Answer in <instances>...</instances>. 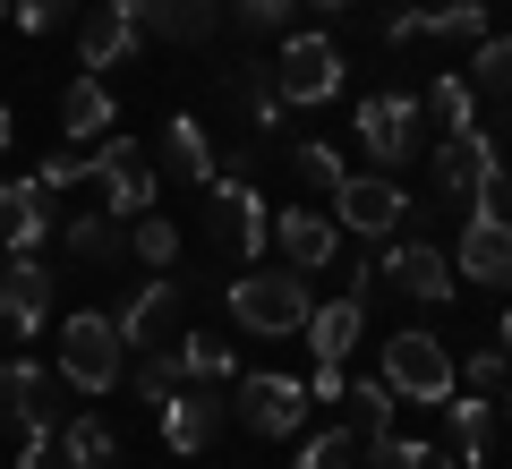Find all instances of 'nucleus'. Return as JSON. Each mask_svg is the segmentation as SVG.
Segmentation results:
<instances>
[{
  "instance_id": "obj_3",
  "label": "nucleus",
  "mask_w": 512,
  "mask_h": 469,
  "mask_svg": "<svg viewBox=\"0 0 512 469\" xmlns=\"http://www.w3.org/2000/svg\"><path fill=\"white\" fill-rule=\"evenodd\" d=\"M60 376H69L86 401H103L111 384L128 376V342H120V325H111L103 307H77L69 325H60Z\"/></svg>"
},
{
  "instance_id": "obj_43",
  "label": "nucleus",
  "mask_w": 512,
  "mask_h": 469,
  "mask_svg": "<svg viewBox=\"0 0 512 469\" xmlns=\"http://www.w3.org/2000/svg\"><path fill=\"white\" fill-rule=\"evenodd\" d=\"M342 393H350L342 367H316V376H308V401H333V410H342Z\"/></svg>"
},
{
  "instance_id": "obj_27",
  "label": "nucleus",
  "mask_w": 512,
  "mask_h": 469,
  "mask_svg": "<svg viewBox=\"0 0 512 469\" xmlns=\"http://www.w3.org/2000/svg\"><path fill=\"white\" fill-rule=\"evenodd\" d=\"M231 94L239 111H248V128L265 137V128H282V86H274V60H239L231 69Z\"/></svg>"
},
{
  "instance_id": "obj_33",
  "label": "nucleus",
  "mask_w": 512,
  "mask_h": 469,
  "mask_svg": "<svg viewBox=\"0 0 512 469\" xmlns=\"http://www.w3.org/2000/svg\"><path fill=\"white\" fill-rule=\"evenodd\" d=\"M291 171H299V180H308L316 188V197H342V180H350V163H342V154H333V145L325 137H308V145H291Z\"/></svg>"
},
{
  "instance_id": "obj_9",
  "label": "nucleus",
  "mask_w": 512,
  "mask_h": 469,
  "mask_svg": "<svg viewBox=\"0 0 512 469\" xmlns=\"http://www.w3.org/2000/svg\"><path fill=\"white\" fill-rule=\"evenodd\" d=\"M333 222H342V231H359V239H393V231H410V197H402V180H393V171H367V180H342Z\"/></svg>"
},
{
  "instance_id": "obj_34",
  "label": "nucleus",
  "mask_w": 512,
  "mask_h": 469,
  "mask_svg": "<svg viewBox=\"0 0 512 469\" xmlns=\"http://www.w3.org/2000/svg\"><path fill=\"white\" fill-rule=\"evenodd\" d=\"M359 452H367L359 427H325V435H308V444H299V469H359Z\"/></svg>"
},
{
  "instance_id": "obj_20",
  "label": "nucleus",
  "mask_w": 512,
  "mask_h": 469,
  "mask_svg": "<svg viewBox=\"0 0 512 469\" xmlns=\"http://www.w3.org/2000/svg\"><path fill=\"white\" fill-rule=\"evenodd\" d=\"M444 410V427H453V461L461 469H487L495 461V393H453V401H436Z\"/></svg>"
},
{
  "instance_id": "obj_14",
  "label": "nucleus",
  "mask_w": 512,
  "mask_h": 469,
  "mask_svg": "<svg viewBox=\"0 0 512 469\" xmlns=\"http://www.w3.org/2000/svg\"><path fill=\"white\" fill-rule=\"evenodd\" d=\"M111 325H120L128 350H171V342H180V282H171V273H154V282L137 290Z\"/></svg>"
},
{
  "instance_id": "obj_25",
  "label": "nucleus",
  "mask_w": 512,
  "mask_h": 469,
  "mask_svg": "<svg viewBox=\"0 0 512 469\" xmlns=\"http://www.w3.org/2000/svg\"><path fill=\"white\" fill-rule=\"evenodd\" d=\"M111 120H120V103H111V86L103 77H77L69 94H60V137H111Z\"/></svg>"
},
{
  "instance_id": "obj_19",
  "label": "nucleus",
  "mask_w": 512,
  "mask_h": 469,
  "mask_svg": "<svg viewBox=\"0 0 512 469\" xmlns=\"http://www.w3.org/2000/svg\"><path fill=\"white\" fill-rule=\"evenodd\" d=\"M453 273H470V282H504L512 290V222H495V214H478L470 205V231H461V248H453Z\"/></svg>"
},
{
  "instance_id": "obj_39",
  "label": "nucleus",
  "mask_w": 512,
  "mask_h": 469,
  "mask_svg": "<svg viewBox=\"0 0 512 469\" xmlns=\"http://www.w3.org/2000/svg\"><path fill=\"white\" fill-rule=\"evenodd\" d=\"M248 35H291V0H231Z\"/></svg>"
},
{
  "instance_id": "obj_37",
  "label": "nucleus",
  "mask_w": 512,
  "mask_h": 469,
  "mask_svg": "<svg viewBox=\"0 0 512 469\" xmlns=\"http://www.w3.org/2000/svg\"><path fill=\"white\" fill-rule=\"evenodd\" d=\"M128 248L146 256L154 273H171V256H180V231H171L163 214H146V222H128Z\"/></svg>"
},
{
  "instance_id": "obj_4",
  "label": "nucleus",
  "mask_w": 512,
  "mask_h": 469,
  "mask_svg": "<svg viewBox=\"0 0 512 469\" xmlns=\"http://www.w3.org/2000/svg\"><path fill=\"white\" fill-rule=\"evenodd\" d=\"M86 188L103 197V214H120V222H146L154 214V163L137 154V137L86 145Z\"/></svg>"
},
{
  "instance_id": "obj_30",
  "label": "nucleus",
  "mask_w": 512,
  "mask_h": 469,
  "mask_svg": "<svg viewBox=\"0 0 512 469\" xmlns=\"http://www.w3.org/2000/svg\"><path fill=\"white\" fill-rule=\"evenodd\" d=\"M60 461H69V469H111V461H120V435H111L94 410H77L69 427H60Z\"/></svg>"
},
{
  "instance_id": "obj_24",
  "label": "nucleus",
  "mask_w": 512,
  "mask_h": 469,
  "mask_svg": "<svg viewBox=\"0 0 512 469\" xmlns=\"http://www.w3.org/2000/svg\"><path fill=\"white\" fill-rule=\"evenodd\" d=\"M137 18H146V35H163V43H205L222 26V0H137Z\"/></svg>"
},
{
  "instance_id": "obj_17",
  "label": "nucleus",
  "mask_w": 512,
  "mask_h": 469,
  "mask_svg": "<svg viewBox=\"0 0 512 469\" xmlns=\"http://www.w3.org/2000/svg\"><path fill=\"white\" fill-rule=\"evenodd\" d=\"M137 43H146V18H137V0H103V9H94L86 18V43H77V69H120L128 52H137Z\"/></svg>"
},
{
  "instance_id": "obj_38",
  "label": "nucleus",
  "mask_w": 512,
  "mask_h": 469,
  "mask_svg": "<svg viewBox=\"0 0 512 469\" xmlns=\"http://www.w3.org/2000/svg\"><path fill=\"white\" fill-rule=\"evenodd\" d=\"M171 384H180V359H171V350H137V393H146V410L171 393Z\"/></svg>"
},
{
  "instance_id": "obj_45",
  "label": "nucleus",
  "mask_w": 512,
  "mask_h": 469,
  "mask_svg": "<svg viewBox=\"0 0 512 469\" xmlns=\"http://www.w3.org/2000/svg\"><path fill=\"white\" fill-rule=\"evenodd\" d=\"M495 342H504V350H512V307H504V325H495Z\"/></svg>"
},
{
  "instance_id": "obj_7",
  "label": "nucleus",
  "mask_w": 512,
  "mask_h": 469,
  "mask_svg": "<svg viewBox=\"0 0 512 469\" xmlns=\"http://www.w3.org/2000/svg\"><path fill=\"white\" fill-rule=\"evenodd\" d=\"M350 137H359V154H367L376 171H402L410 154L427 145L419 94H367V103H359V128H350Z\"/></svg>"
},
{
  "instance_id": "obj_1",
  "label": "nucleus",
  "mask_w": 512,
  "mask_h": 469,
  "mask_svg": "<svg viewBox=\"0 0 512 469\" xmlns=\"http://www.w3.org/2000/svg\"><path fill=\"white\" fill-rule=\"evenodd\" d=\"M308 273H291V265H282V273H265V265H248V273H239V282H231V325L239 333H256V342H282V333H299V325H308Z\"/></svg>"
},
{
  "instance_id": "obj_21",
  "label": "nucleus",
  "mask_w": 512,
  "mask_h": 469,
  "mask_svg": "<svg viewBox=\"0 0 512 469\" xmlns=\"http://www.w3.org/2000/svg\"><path fill=\"white\" fill-rule=\"evenodd\" d=\"M359 325H367V299L359 290H342V299H325V307H308V350H316V367H342L350 350H359Z\"/></svg>"
},
{
  "instance_id": "obj_29",
  "label": "nucleus",
  "mask_w": 512,
  "mask_h": 469,
  "mask_svg": "<svg viewBox=\"0 0 512 469\" xmlns=\"http://www.w3.org/2000/svg\"><path fill=\"white\" fill-rule=\"evenodd\" d=\"M359 469H461V461L444 444H419V435H393V427H384V435H367Z\"/></svg>"
},
{
  "instance_id": "obj_13",
  "label": "nucleus",
  "mask_w": 512,
  "mask_h": 469,
  "mask_svg": "<svg viewBox=\"0 0 512 469\" xmlns=\"http://www.w3.org/2000/svg\"><path fill=\"white\" fill-rule=\"evenodd\" d=\"M154 410H163V444H171V452H205V444L222 435V384L180 376L163 401H154Z\"/></svg>"
},
{
  "instance_id": "obj_6",
  "label": "nucleus",
  "mask_w": 512,
  "mask_h": 469,
  "mask_svg": "<svg viewBox=\"0 0 512 469\" xmlns=\"http://www.w3.org/2000/svg\"><path fill=\"white\" fill-rule=\"evenodd\" d=\"M274 86H282V111L333 103V94H342V43H333V35H282Z\"/></svg>"
},
{
  "instance_id": "obj_28",
  "label": "nucleus",
  "mask_w": 512,
  "mask_h": 469,
  "mask_svg": "<svg viewBox=\"0 0 512 469\" xmlns=\"http://www.w3.org/2000/svg\"><path fill=\"white\" fill-rule=\"evenodd\" d=\"M419 120L436 128V137H461V128H478L487 111H478L470 77H436V86H427V103H419Z\"/></svg>"
},
{
  "instance_id": "obj_42",
  "label": "nucleus",
  "mask_w": 512,
  "mask_h": 469,
  "mask_svg": "<svg viewBox=\"0 0 512 469\" xmlns=\"http://www.w3.org/2000/svg\"><path fill=\"white\" fill-rule=\"evenodd\" d=\"M478 214H495V222H512V171L495 163V180L478 188Z\"/></svg>"
},
{
  "instance_id": "obj_35",
  "label": "nucleus",
  "mask_w": 512,
  "mask_h": 469,
  "mask_svg": "<svg viewBox=\"0 0 512 469\" xmlns=\"http://www.w3.org/2000/svg\"><path fill=\"white\" fill-rule=\"evenodd\" d=\"M342 410H350V427H359V435H384V427H393V384H350V393H342Z\"/></svg>"
},
{
  "instance_id": "obj_41",
  "label": "nucleus",
  "mask_w": 512,
  "mask_h": 469,
  "mask_svg": "<svg viewBox=\"0 0 512 469\" xmlns=\"http://www.w3.org/2000/svg\"><path fill=\"white\" fill-rule=\"evenodd\" d=\"M9 9H18V26H26V35H52V26L69 18L77 0H9Z\"/></svg>"
},
{
  "instance_id": "obj_32",
  "label": "nucleus",
  "mask_w": 512,
  "mask_h": 469,
  "mask_svg": "<svg viewBox=\"0 0 512 469\" xmlns=\"http://www.w3.org/2000/svg\"><path fill=\"white\" fill-rule=\"evenodd\" d=\"M60 239H69L77 256H94V265H111V256L128 248V222H120V214H103V205H94V214H77V222H69V231H60Z\"/></svg>"
},
{
  "instance_id": "obj_16",
  "label": "nucleus",
  "mask_w": 512,
  "mask_h": 469,
  "mask_svg": "<svg viewBox=\"0 0 512 469\" xmlns=\"http://www.w3.org/2000/svg\"><path fill=\"white\" fill-rule=\"evenodd\" d=\"M274 248H282V265H291V273H325L333 256H342V222L291 205V214H274Z\"/></svg>"
},
{
  "instance_id": "obj_36",
  "label": "nucleus",
  "mask_w": 512,
  "mask_h": 469,
  "mask_svg": "<svg viewBox=\"0 0 512 469\" xmlns=\"http://www.w3.org/2000/svg\"><path fill=\"white\" fill-rule=\"evenodd\" d=\"M453 376H461V393H495V384L512 376V350L504 342H478L470 359H453Z\"/></svg>"
},
{
  "instance_id": "obj_23",
  "label": "nucleus",
  "mask_w": 512,
  "mask_h": 469,
  "mask_svg": "<svg viewBox=\"0 0 512 469\" xmlns=\"http://www.w3.org/2000/svg\"><path fill=\"white\" fill-rule=\"evenodd\" d=\"M163 163H171V180H188V188H214V180H222L214 137H205V120H197V111H180V120L163 128Z\"/></svg>"
},
{
  "instance_id": "obj_11",
  "label": "nucleus",
  "mask_w": 512,
  "mask_h": 469,
  "mask_svg": "<svg viewBox=\"0 0 512 469\" xmlns=\"http://www.w3.org/2000/svg\"><path fill=\"white\" fill-rule=\"evenodd\" d=\"M427 180H436V197L478 205V188L495 180V137H487V120L461 128V137H436V163H427Z\"/></svg>"
},
{
  "instance_id": "obj_46",
  "label": "nucleus",
  "mask_w": 512,
  "mask_h": 469,
  "mask_svg": "<svg viewBox=\"0 0 512 469\" xmlns=\"http://www.w3.org/2000/svg\"><path fill=\"white\" fill-rule=\"evenodd\" d=\"M308 9H359V0H308Z\"/></svg>"
},
{
  "instance_id": "obj_18",
  "label": "nucleus",
  "mask_w": 512,
  "mask_h": 469,
  "mask_svg": "<svg viewBox=\"0 0 512 469\" xmlns=\"http://www.w3.org/2000/svg\"><path fill=\"white\" fill-rule=\"evenodd\" d=\"M43 239H52V188L43 180H0V248L35 256Z\"/></svg>"
},
{
  "instance_id": "obj_15",
  "label": "nucleus",
  "mask_w": 512,
  "mask_h": 469,
  "mask_svg": "<svg viewBox=\"0 0 512 469\" xmlns=\"http://www.w3.org/2000/svg\"><path fill=\"white\" fill-rule=\"evenodd\" d=\"M43 316H52V273H43V256H9L0 265V325L18 333H43Z\"/></svg>"
},
{
  "instance_id": "obj_48",
  "label": "nucleus",
  "mask_w": 512,
  "mask_h": 469,
  "mask_svg": "<svg viewBox=\"0 0 512 469\" xmlns=\"http://www.w3.org/2000/svg\"><path fill=\"white\" fill-rule=\"evenodd\" d=\"M0 18H9V0H0Z\"/></svg>"
},
{
  "instance_id": "obj_26",
  "label": "nucleus",
  "mask_w": 512,
  "mask_h": 469,
  "mask_svg": "<svg viewBox=\"0 0 512 469\" xmlns=\"http://www.w3.org/2000/svg\"><path fill=\"white\" fill-rule=\"evenodd\" d=\"M470 94H478V111H512V35L495 43V35H478V52H470Z\"/></svg>"
},
{
  "instance_id": "obj_2",
  "label": "nucleus",
  "mask_w": 512,
  "mask_h": 469,
  "mask_svg": "<svg viewBox=\"0 0 512 469\" xmlns=\"http://www.w3.org/2000/svg\"><path fill=\"white\" fill-rule=\"evenodd\" d=\"M205 197H214V205H205V222H214V248L231 256L239 273H248L256 256L274 248V205H265V188H256L248 171H222Z\"/></svg>"
},
{
  "instance_id": "obj_5",
  "label": "nucleus",
  "mask_w": 512,
  "mask_h": 469,
  "mask_svg": "<svg viewBox=\"0 0 512 469\" xmlns=\"http://www.w3.org/2000/svg\"><path fill=\"white\" fill-rule=\"evenodd\" d=\"M384 384H393V401H427V410L461 393V376H453V350H444L436 333H419V325L384 342Z\"/></svg>"
},
{
  "instance_id": "obj_8",
  "label": "nucleus",
  "mask_w": 512,
  "mask_h": 469,
  "mask_svg": "<svg viewBox=\"0 0 512 469\" xmlns=\"http://www.w3.org/2000/svg\"><path fill=\"white\" fill-rule=\"evenodd\" d=\"M376 273L402 290V299H427V307H444V299H453V282H461L453 256H444L436 239H419V231H393V239H384V265Z\"/></svg>"
},
{
  "instance_id": "obj_40",
  "label": "nucleus",
  "mask_w": 512,
  "mask_h": 469,
  "mask_svg": "<svg viewBox=\"0 0 512 469\" xmlns=\"http://www.w3.org/2000/svg\"><path fill=\"white\" fill-rule=\"evenodd\" d=\"M35 180H43V188H86V145H60V154H43Z\"/></svg>"
},
{
  "instance_id": "obj_22",
  "label": "nucleus",
  "mask_w": 512,
  "mask_h": 469,
  "mask_svg": "<svg viewBox=\"0 0 512 469\" xmlns=\"http://www.w3.org/2000/svg\"><path fill=\"white\" fill-rule=\"evenodd\" d=\"M0 418L9 427H52V367H35V359L0 367Z\"/></svg>"
},
{
  "instance_id": "obj_44",
  "label": "nucleus",
  "mask_w": 512,
  "mask_h": 469,
  "mask_svg": "<svg viewBox=\"0 0 512 469\" xmlns=\"http://www.w3.org/2000/svg\"><path fill=\"white\" fill-rule=\"evenodd\" d=\"M9 137H18V120H9V103H0V154H9Z\"/></svg>"
},
{
  "instance_id": "obj_10",
  "label": "nucleus",
  "mask_w": 512,
  "mask_h": 469,
  "mask_svg": "<svg viewBox=\"0 0 512 469\" xmlns=\"http://www.w3.org/2000/svg\"><path fill=\"white\" fill-rule=\"evenodd\" d=\"M487 35V0H410L384 18V43H478Z\"/></svg>"
},
{
  "instance_id": "obj_12",
  "label": "nucleus",
  "mask_w": 512,
  "mask_h": 469,
  "mask_svg": "<svg viewBox=\"0 0 512 469\" xmlns=\"http://www.w3.org/2000/svg\"><path fill=\"white\" fill-rule=\"evenodd\" d=\"M239 418H248V435H299V418H308V376H274V367H265V376H239Z\"/></svg>"
},
{
  "instance_id": "obj_31",
  "label": "nucleus",
  "mask_w": 512,
  "mask_h": 469,
  "mask_svg": "<svg viewBox=\"0 0 512 469\" xmlns=\"http://www.w3.org/2000/svg\"><path fill=\"white\" fill-rule=\"evenodd\" d=\"M171 359H180V376H197V384H231V342H222V333H180Z\"/></svg>"
},
{
  "instance_id": "obj_47",
  "label": "nucleus",
  "mask_w": 512,
  "mask_h": 469,
  "mask_svg": "<svg viewBox=\"0 0 512 469\" xmlns=\"http://www.w3.org/2000/svg\"><path fill=\"white\" fill-rule=\"evenodd\" d=\"M504 427H512V401H504Z\"/></svg>"
}]
</instances>
